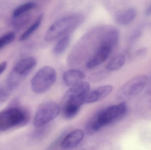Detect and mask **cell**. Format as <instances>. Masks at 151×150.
Masks as SVG:
<instances>
[{"label": "cell", "mask_w": 151, "mask_h": 150, "mask_svg": "<svg viewBox=\"0 0 151 150\" xmlns=\"http://www.w3.org/2000/svg\"><path fill=\"white\" fill-rule=\"evenodd\" d=\"M90 91L88 82H82L71 86L65 94L63 100V113L67 119L74 118L81 107L85 104V100Z\"/></svg>", "instance_id": "cell-1"}, {"label": "cell", "mask_w": 151, "mask_h": 150, "mask_svg": "<svg viewBox=\"0 0 151 150\" xmlns=\"http://www.w3.org/2000/svg\"><path fill=\"white\" fill-rule=\"evenodd\" d=\"M127 111L126 102L110 106L98 112L87 126L90 133L97 132L104 127L119 120L124 117Z\"/></svg>", "instance_id": "cell-2"}, {"label": "cell", "mask_w": 151, "mask_h": 150, "mask_svg": "<svg viewBox=\"0 0 151 150\" xmlns=\"http://www.w3.org/2000/svg\"><path fill=\"white\" fill-rule=\"evenodd\" d=\"M83 16L73 14L58 19L49 27L45 35V40L53 41L69 35L83 22Z\"/></svg>", "instance_id": "cell-3"}, {"label": "cell", "mask_w": 151, "mask_h": 150, "mask_svg": "<svg viewBox=\"0 0 151 150\" xmlns=\"http://www.w3.org/2000/svg\"><path fill=\"white\" fill-rule=\"evenodd\" d=\"M30 120V114L26 109L12 107L0 112V132L27 125Z\"/></svg>", "instance_id": "cell-4"}, {"label": "cell", "mask_w": 151, "mask_h": 150, "mask_svg": "<svg viewBox=\"0 0 151 150\" xmlns=\"http://www.w3.org/2000/svg\"><path fill=\"white\" fill-rule=\"evenodd\" d=\"M37 60L34 57H28L19 61L8 75L5 85L11 91L19 87L26 77L37 65Z\"/></svg>", "instance_id": "cell-5"}, {"label": "cell", "mask_w": 151, "mask_h": 150, "mask_svg": "<svg viewBox=\"0 0 151 150\" xmlns=\"http://www.w3.org/2000/svg\"><path fill=\"white\" fill-rule=\"evenodd\" d=\"M57 79L55 70L50 66H44L36 72L31 81V88L35 93H45L54 85Z\"/></svg>", "instance_id": "cell-6"}, {"label": "cell", "mask_w": 151, "mask_h": 150, "mask_svg": "<svg viewBox=\"0 0 151 150\" xmlns=\"http://www.w3.org/2000/svg\"><path fill=\"white\" fill-rule=\"evenodd\" d=\"M148 77L145 75H138L129 80L118 91L117 98L124 101L135 97L144 89Z\"/></svg>", "instance_id": "cell-7"}, {"label": "cell", "mask_w": 151, "mask_h": 150, "mask_svg": "<svg viewBox=\"0 0 151 150\" xmlns=\"http://www.w3.org/2000/svg\"><path fill=\"white\" fill-rule=\"evenodd\" d=\"M60 107L55 101H48L40 105L37 110L34 125L36 128L43 127L54 120L59 114Z\"/></svg>", "instance_id": "cell-8"}, {"label": "cell", "mask_w": 151, "mask_h": 150, "mask_svg": "<svg viewBox=\"0 0 151 150\" xmlns=\"http://www.w3.org/2000/svg\"><path fill=\"white\" fill-rule=\"evenodd\" d=\"M112 49L110 46L101 43L96 53L87 62L86 67L89 69L93 68L104 63L110 56Z\"/></svg>", "instance_id": "cell-9"}, {"label": "cell", "mask_w": 151, "mask_h": 150, "mask_svg": "<svg viewBox=\"0 0 151 150\" xmlns=\"http://www.w3.org/2000/svg\"><path fill=\"white\" fill-rule=\"evenodd\" d=\"M84 137V133L81 129H75L67 134L62 140L61 146L65 149H71L77 147Z\"/></svg>", "instance_id": "cell-10"}, {"label": "cell", "mask_w": 151, "mask_h": 150, "mask_svg": "<svg viewBox=\"0 0 151 150\" xmlns=\"http://www.w3.org/2000/svg\"><path fill=\"white\" fill-rule=\"evenodd\" d=\"M113 86L111 85H102L90 91L85 100V104H91L105 98L112 91Z\"/></svg>", "instance_id": "cell-11"}, {"label": "cell", "mask_w": 151, "mask_h": 150, "mask_svg": "<svg viewBox=\"0 0 151 150\" xmlns=\"http://www.w3.org/2000/svg\"><path fill=\"white\" fill-rule=\"evenodd\" d=\"M85 77V75L83 72L76 69L67 70L63 75L65 83L70 87L82 82Z\"/></svg>", "instance_id": "cell-12"}, {"label": "cell", "mask_w": 151, "mask_h": 150, "mask_svg": "<svg viewBox=\"0 0 151 150\" xmlns=\"http://www.w3.org/2000/svg\"><path fill=\"white\" fill-rule=\"evenodd\" d=\"M136 16V10L129 8L117 13L115 17V21L121 25H128L134 20Z\"/></svg>", "instance_id": "cell-13"}, {"label": "cell", "mask_w": 151, "mask_h": 150, "mask_svg": "<svg viewBox=\"0 0 151 150\" xmlns=\"http://www.w3.org/2000/svg\"><path fill=\"white\" fill-rule=\"evenodd\" d=\"M119 38V33L116 28H111L106 33L102 43L113 48L118 43Z\"/></svg>", "instance_id": "cell-14"}, {"label": "cell", "mask_w": 151, "mask_h": 150, "mask_svg": "<svg viewBox=\"0 0 151 150\" xmlns=\"http://www.w3.org/2000/svg\"><path fill=\"white\" fill-rule=\"evenodd\" d=\"M126 60V57L124 55H119L109 62L106 66V69L110 71L119 70L124 66Z\"/></svg>", "instance_id": "cell-15"}, {"label": "cell", "mask_w": 151, "mask_h": 150, "mask_svg": "<svg viewBox=\"0 0 151 150\" xmlns=\"http://www.w3.org/2000/svg\"><path fill=\"white\" fill-rule=\"evenodd\" d=\"M71 41L70 35H67L61 38L54 48V53L56 55H60L65 51L70 45Z\"/></svg>", "instance_id": "cell-16"}, {"label": "cell", "mask_w": 151, "mask_h": 150, "mask_svg": "<svg viewBox=\"0 0 151 150\" xmlns=\"http://www.w3.org/2000/svg\"><path fill=\"white\" fill-rule=\"evenodd\" d=\"M43 17V14H40L35 22L21 35L19 38V41H24L27 40L31 35L39 28L41 23Z\"/></svg>", "instance_id": "cell-17"}, {"label": "cell", "mask_w": 151, "mask_h": 150, "mask_svg": "<svg viewBox=\"0 0 151 150\" xmlns=\"http://www.w3.org/2000/svg\"><path fill=\"white\" fill-rule=\"evenodd\" d=\"M36 6V3L34 2L26 3L16 8L13 11L12 16L14 18L18 17L27 11L34 9Z\"/></svg>", "instance_id": "cell-18"}, {"label": "cell", "mask_w": 151, "mask_h": 150, "mask_svg": "<svg viewBox=\"0 0 151 150\" xmlns=\"http://www.w3.org/2000/svg\"><path fill=\"white\" fill-rule=\"evenodd\" d=\"M107 75V72L104 70L96 71L91 74L89 80L93 83H97L104 80Z\"/></svg>", "instance_id": "cell-19"}, {"label": "cell", "mask_w": 151, "mask_h": 150, "mask_svg": "<svg viewBox=\"0 0 151 150\" xmlns=\"http://www.w3.org/2000/svg\"><path fill=\"white\" fill-rule=\"evenodd\" d=\"M15 38V34L12 32L6 33L0 38V49L11 43Z\"/></svg>", "instance_id": "cell-20"}, {"label": "cell", "mask_w": 151, "mask_h": 150, "mask_svg": "<svg viewBox=\"0 0 151 150\" xmlns=\"http://www.w3.org/2000/svg\"><path fill=\"white\" fill-rule=\"evenodd\" d=\"M11 91L7 86H0V103L5 101L9 97Z\"/></svg>", "instance_id": "cell-21"}, {"label": "cell", "mask_w": 151, "mask_h": 150, "mask_svg": "<svg viewBox=\"0 0 151 150\" xmlns=\"http://www.w3.org/2000/svg\"><path fill=\"white\" fill-rule=\"evenodd\" d=\"M142 31L140 30H136L131 35V38H130L131 41H133L136 40L142 35Z\"/></svg>", "instance_id": "cell-22"}, {"label": "cell", "mask_w": 151, "mask_h": 150, "mask_svg": "<svg viewBox=\"0 0 151 150\" xmlns=\"http://www.w3.org/2000/svg\"><path fill=\"white\" fill-rule=\"evenodd\" d=\"M7 63L6 61L0 63V75L4 72L6 69Z\"/></svg>", "instance_id": "cell-23"}, {"label": "cell", "mask_w": 151, "mask_h": 150, "mask_svg": "<svg viewBox=\"0 0 151 150\" xmlns=\"http://www.w3.org/2000/svg\"><path fill=\"white\" fill-rule=\"evenodd\" d=\"M146 50L147 49L145 48H142V49H139L138 51L137 52L136 55L138 56H140V55H143L145 54L146 53Z\"/></svg>", "instance_id": "cell-24"}, {"label": "cell", "mask_w": 151, "mask_h": 150, "mask_svg": "<svg viewBox=\"0 0 151 150\" xmlns=\"http://www.w3.org/2000/svg\"><path fill=\"white\" fill-rule=\"evenodd\" d=\"M145 14L146 16H150L151 15V4L147 7L145 11Z\"/></svg>", "instance_id": "cell-25"}]
</instances>
